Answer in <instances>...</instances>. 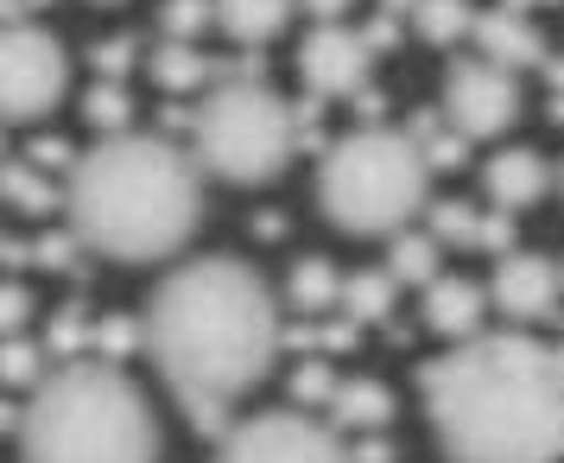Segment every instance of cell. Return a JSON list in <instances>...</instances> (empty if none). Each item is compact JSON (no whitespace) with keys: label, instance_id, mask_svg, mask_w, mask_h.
Masks as SVG:
<instances>
[{"label":"cell","instance_id":"obj_1","mask_svg":"<svg viewBox=\"0 0 564 463\" xmlns=\"http://www.w3.org/2000/svg\"><path fill=\"white\" fill-rule=\"evenodd\" d=\"M147 356L204 438L229 432V400L280 356V305L254 267L229 255L184 260L147 299Z\"/></svg>","mask_w":564,"mask_h":463},{"label":"cell","instance_id":"obj_2","mask_svg":"<svg viewBox=\"0 0 564 463\" xmlns=\"http://www.w3.org/2000/svg\"><path fill=\"white\" fill-rule=\"evenodd\" d=\"M432 432L451 463H558L564 457V343L476 331L419 368Z\"/></svg>","mask_w":564,"mask_h":463},{"label":"cell","instance_id":"obj_3","mask_svg":"<svg viewBox=\"0 0 564 463\" xmlns=\"http://www.w3.org/2000/svg\"><path fill=\"white\" fill-rule=\"evenodd\" d=\"M64 209L83 248L108 260H159L191 241L204 216V179L197 159L159 133H102V147L70 165Z\"/></svg>","mask_w":564,"mask_h":463},{"label":"cell","instance_id":"obj_4","mask_svg":"<svg viewBox=\"0 0 564 463\" xmlns=\"http://www.w3.org/2000/svg\"><path fill=\"white\" fill-rule=\"evenodd\" d=\"M26 463H159V426L121 362H64L20 407Z\"/></svg>","mask_w":564,"mask_h":463},{"label":"cell","instance_id":"obj_5","mask_svg":"<svg viewBox=\"0 0 564 463\" xmlns=\"http://www.w3.org/2000/svg\"><path fill=\"white\" fill-rule=\"evenodd\" d=\"M425 159L400 128H356L324 147L317 165V204L349 235H393L425 209Z\"/></svg>","mask_w":564,"mask_h":463},{"label":"cell","instance_id":"obj_6","mask_svg":"<svg viewBox=\"0 0 564 463\" xmlns=\"http://www.w3.org/2000/svg\"><path fill=\"white\" fill-rule=\"evenodd\" d=\"M191 153L223 184L280 179L299 140H292V103L273 96L260 77H229L209 89V103L191 115Z\"/></svg>","mask_w":564,"mask_h":463},{"label":"cell","instance_id":"obj_7","mask_svg":"<svg viewBox=\"0 0 564 463\" xmlns=\"http://www.w3.org/2000/svg\"><path fill=\"white\" fill-rule=\"evenodd\" d=\"M70 83V57L45 26H0V121H39L52 115Z\"/></svg>","mask_w":564,"mask_h":463},{"label":"cell","instance_id":"obj_8","mask_svg":"<svg viewBox=\"0 0 564 463\" xmlns=\"http://www.w3.org/2000/svg\"><path fill=\"white\" fill-rule=\"evenodd\" d=\"M216 463H349V451L336 444L330 426H317L305 412H260L223 432Z\"/></svg>","mask_w":564,"mask_h":463},{"label":"cell","instance_id":"obj_9","mask_svg":"<svg viewBox=\"0 0 564 463\" xmlns=\"http://www.w3.org/2000/svg\"><path fill=\"white\" fill-rule=\"evenodd\" d=\"M513 115H520V83H513V71L488 64V57L451 64V77H444V121L463 140H495V133L513 128Z\"/></svg>","mask_w":564,"mask_h":463},{"label":"cell","instance_id":"obj_10","mask_svg":"<svg viewBox=\"0 0 564 463\" xmlns=\"http://www.w3.org/2000/svg\"><path fill=\"white\" fill-rule=\"evenodd\" d=\"M564 280L558 267L545 255H520V248H508V255H495V280H488V305L501 311L508 324H520V331H533V324H558L564 317Z\"/></svg>","mask_w":564,"mask_h":463},{"label":"cell","instance_id":"obj_11","mask_svg":"<svg viewBox=\"0 0 564 463\" xmlns=\"http://www.w3.org/2000/svg\"><path fill=\"white\" fill-rule=\"evenodd\" d=\"M368 64H375V52L343 20H317L305 52H299V71H305L311 96H356L361 83H368Z\"/></svg>","mask_w":564,"mask_h":463},{"label":"cell","instance_id":"obj_12","mask_svg":"<svg viewBox=\"0 0 564 463\" xmlns=\"http://www.w3.org/2000/svg\"><path fill=\"white\" fill-rule=\"evenodd\" d=\"M469 39H476V52H482L488 64H501V71H545V57H552L545 32H539L527 13H508V7L476 13Z\"/></svg>","mask_w":564,"mask_h":463},{"label":"cell","instance_id":"obj_13","mask_svg":"<svg viewBox=\"0 0 564 463\" xmlns=\"http://www.w3.org/2000/svg\"><path fill=\"white\" fill-rule=\"evenodd\" d=\"M482 184H488V204H495V209H513V216H520L527 204H539V197H545L552 172H545V159H539L533 147H508V153L488 159Z\"/></svg>","mask_w":564,"mask_h":463},{"label":"cell","instance_id":"obj_14","mask_svg":"<svg viewBox=\"0 0 564 463\" xmlns=\"http://www.w3.org/2000/svg\"><path fill=\"white\" fill-rule=\"evenodd\" d=\"M482 311H488V292L476 280L437 273V280L425 286V324H432L437 336H451V343H463V336L482 331Z\"/></svg>","mask_w":564,"mask_h":463},{"label":"cell","instance_id":"obj_15","mask_svg":"<svg viewBox=\"0 0 564 463\" xmlns=\"http://www.w3.org/2000/svg\"><path fill=\"white\" fill-rule=\"evenodd\" d=\"M299 0H216V26L229 32L235 45H267L280 39Z\"/></svg>","mask_w":564,"mask_h":463},{"label":"cell","instance_id":"obj_16","mask_svg":"<svg viewBox=\"0 0 564 463\" xmlns=\"http://www.w3.org/2000/svg\"><path fill=\"white\" fill-rule=\"evenodd\" d=\"M387 419H393V394L381 381H336V394H330L336 432H381Z\"/></svg>","mask_w":564,"mask_h":463},{"label":"cell","instance_id":"obj_17","mask_svg":"<svg viewBox=\"0 0 564 463\" xmlns=\"http://www.w3.org/2000/svg\"><path fill=\"white\" fill-rule=\"evenodd\" d=\"M209 77H229L223 64H209L191 39H165L153 52V83L159 89H172V96H191V89H204Z\"/></svg>","mask_w":564,"mask_h":463},{"label":"cell","instance_id":"obj_18","mask_svg":"<svg viewBox=\"0 0 564 463\" xmlns=\"http://www.w3.org/2000/svg\"><path fill=\"white\" fill-rule=\"evenodd\" d=\"M387 273L400 286H432L444 273V248L425 229H393L387 235Z\"/></svg>","mask_w":564,"mask_h":463},{"label":"cell","instance_id":"obj_19","mask_svg":"<svg viewBox=\"0 0 564 463\" xmlns=\"http://www.w3.org/2000/svg\"><path fill=\"white\" fill-rule=\"evenodd\" d=\"M0 204L26 209V216H52L64 197H57L52 172H39L32 159H0Z\"/></svg>","mask_w":564,"mask_h":463},{"label":"cell","instance_id":"obj_20","mask_svg":"<svg viewBox=\"0 0 564 463\" xmlns=\"http://www.w3.org/2000/svg\"><path fill=\"white\" fill-rule=\"evenodd\" d=\"M406 20L425 45H463L469 26H476V7H469V0H412Z\"/></svg>","mask_w":564,"mask_h":463},{"label":"cell","instance_id":"obj_21","mask_svg":"<svg viewBox=\"0 0 564 463\" xmlns=\"http://www.w3.org/2000/svg\"><path fill=\"white\" fill-rule=\"evenodd\" d=\"M393 286H400L393 273H349L336 311H343L349 324H387V317H393Z\"/></svg>","mask_w":564,"mask_h":463},{"label":"cell","instance_id":"obj_22","mask_svg":"<svg viewBox=\"0 0 564 463\" xmlns=\"http://www.w3.org/2000/svg\"><path fill=\"white\" fill-rule=\"evenodd\" d=\"M336 299H343V273L330 260H299L292 267V286H285V305L292 311L317 317V311H336Z\"/></svg>","mask_w":564,"mask_h":463},{"label":"cell","instance_id":"obj_23","mask_svg":"<svg viewBox=\"0 0 564 463\" xmlns=\"http://www.w3.org/2000/svg\"><path fill=\"white\" fill-rule=\"evenodd\" d=\"M476 209L463 204V197H425V235H432L437 248H476Z\"/></svg>","mask_w":564,"mask_h":463},{"label":"cell","instance_id":"obj_24","mask_svg":"<svg viewBox=\"0 0 564 463\" xmlns=\"http://www.w3.org/2000/svg\"><path fill=\"white\" fill-rule=\"evenodd\" d=\"M83 121L102 128V133H128V121H133L128 89H121V83H96V89L83 96Z\"/></svg>","mask_w":564,"mask_h":463},{"label":"cell","instance_id":"obj_25","mask_svg":"<svg viewBox=\"0 0 564 463\" xmlns=\"http://www.w3.org/2000/svg\"><path fill=\"white\" fill-rule=\"evenodd\" d=\"M89 331H96V324H89V311L64 305L52 317V331H45V349H52V356H64V362H77V356H89Z\"/></svg>","mask_w":564,"mask_h":463},{"label":"cell","instance_id":"obj_26","mask_svg":"<svg viewBox=\"0 0 564 463\" xmlns=\"http://www.w3.org/2000/svg\"><path fill=\"white\" fill-rule=\"evenodd\" d=\"M140 343H147V324H133V317H96V331H89V349L102 362H128Z\"/></svg>","mask_w":564,"mask_h":463},{"label":"cell","instance_id":"obj_27","mask_svg":"<svg viewBox=\"0 0 564 463\" xmlns=\"http://www.w3.org/2000/svg\"><path fill=\"white\" fill-rule=\"evenodd\" d=\"M45 381V356L26 336H0V387H39Z\"/></svg>","mask_w":564,"mask_h":463},{"label":"cell","instance_id":"obj_28","mask_svg":"<svg viewBox=\"0 0 564 463\" xmlns=\"http://www.w3.org/2000/svg\"><path fill=\"white\" fill-rule=\"evenodd\" d=\"M209 20H216V0H165L159 7V32L165 39H197Z\"/></svg>","mask_w":564,"mask_h":463},{"label":"cell","instance_id":"obj_29","mask_svg":"<svg viewBox=\"0 0 564 463\" xmlns=\"http://www.w3.org/2000/svg\"><path fill=\"white\" fill-rule=\"evenodd\" d=\"M32 267H45V273H83L77 229L70 235H39V241H32Z\"/></svg>","mask_w":564,"mask_h":463},{"label":"cell","instance_id":"obj_30","mask_svg":"<svg viewBox=\"0 0 564 463\" xmlns=\"http://www.w3.org/2000/svg\"><path fill=\"white\" fill-rule=\"evenodd\" d=\"M330 394H336L330 362H324V356H305V368L292 375V400H299V407H330Z\"/></svg>","mask_w":564,"mask_h":463},{"label":"cell","instance_id":"obj_31","mask_svg":"<svg viewBox=\"0 0 564 463\" xmlns=\"http://www.w3.org/2000/svg\"><path fill=\"white\" fill-rule=\"evenodd\" d=\"M133 52H140L133 39H102V45L89 52V64H96V77H102V83H121L133 71Z\"/></svg>","mask_w":564,"mask_h":463},{"label":"cell","instance_id":"obj_32","mask_svg":"<svg viewBox=\"0 0 564 463\" xmlns=\"http://www.w3.org/2000/svg\"><path fill=\"white\" fill-rule=\"evenodd\" d=\"M26 159L32 165H39V172H70V165H77V147H70V140H64V133H39V140H32L26 147Z\"/></svg>","mask_w":564,"mask_h":463},{"label":"cell","instance_id":"obj_33","mask_svg":"<svg viewBox=\"0 0 564 463\" xmlns=\"http://www.w3.org/2000/svg\"><path fill=\"white\" fill-rule=\"evenodd\" d=\"M476 248H482V255H508L513 248V209H488L482 223H476Z\"/></svg>","mask_w":564,"mask_h":463},{"label":"cell","instance_id":"obj_34","mask_svg":"<svg viewBox=\"0 0 564 463\" xmlns=\"http://www.w3.org/2000/svg\"><path fill=\"white\" fill-rule=\"evenodd\" d=\"M32 317V292L20 280H0V336H13Z\"/></svg>","mask_w":564,"mask_h":463},{"label":"cell","instance_id":"obj_35","mask_svg":"<svg viewBox=\"0 0 564 463\" xmlns=\"http://www.w3.org/2000/svg\"><path fill=\"white\" fill-rule=\"evenodd\" d=\"M361 45H368L375 57H381V52H393V45H400V20H393V13H381V20H368V26H361Z\"/></svg>","mask_w":564,"mask_h":463},{"label":"cell","instance_id":"obj_36","mask_svg":"<svg viewBox=\"0 0 564 463\" xmlns=\"http://www.w3.org/2000/svg\"><path fill=\"white\" fill-rule=\"evenodd\" d=\"M349 463H393V444H387L381 432H356V451H349Z\"/></svg>","mask_w":564,"mask_h":463},{"label":"cell","instance_id":"obj_37","mask_svg":"<svg viewBox=\"0 0 564 463\" xmlns=\"http://www.w3.org/2000/svg\"><path fill=\"white\" fill-rule=\"evenodd\" d=\"M0 267H32V241H0Z\"/></svg>","mask_w":564,"mask_h":463},{"label":"cell","instance_id":"obj_38","mask_svg":"<svg viewBox=\"0 0 564 463\" xmlns=\"http://www.w3.org/2000/svg\"><path fill=\"white\" fill-rule=\"evenodd\" d=\"M299 7H311L317 20H343V13H349V0H299Z\"/></svg>","mask_w":564,"mask_h":463},{"label":"cell","instance_id":"obj_39","mask_svg":"<svg viewBox=\"0 0 564 463\" xmlns=\"http://www.w3.org/2000/svg\"><path fill=\"white\" fill-rule=\"evenodd\" d=\"M26 20V0H0V26H20Z\"/></svg>","mask_w":564,"mask_h":463},{"label":"cell","instance_id":"obj_40","mask_svg":"<svg viewBox=\"0 0 564 463\" xmlns=\"http://www.w3.org/2000/svg\"><path fill=\"white\" fill-rule=\"evenodd\" d=\"M13 426H20V407H7V400H0V432H13Z\"/></svg>","mask_w":564,"mask_h":463},{"label":"cell","instance_id":"obj_41","mask_svg":"<svg viewBox=\"0 0 564 463\" xmlns=\"http://www.w3.org/2000/svg\"><path fill=\"white\" fill-rule=\"evenodd\" d=\"M381 13H393V20H406V13H412V0H381Z\"/></svg>","mask_w":564,"mask_h":463},{"label":"cell","instance_id":"obj_42","mask_svg":"<svg viewBox=\"0 0 564 463\" xmlns=\"http://www.w3.org/2000/svg\"><path fill=\"white\" fill-rule=\"evenodd\" d=\"M545 115H552V128H564V89L552 96V108H545Z\"/></svg>","mask_w":564,"mask_h":463},{"label":"cell","instance_id":"obj_43","mask_svg":"<svg viewBox=\"0 0 564 463\" xmlns=\"http://www.w3.org/2000/svg\"><path fill=\"white\" fill-rule=\"evenodd\" d=\"M501 7H508V13H527V7H539V0H501Z\"/></svg>","mask_w":564,"mask_h":463},{"label":"cell","instance_id":"obj_44","mask_svg":"<svg viewBox=\"0 0 564 463\" xmlns=\"http://www.w3.org/2000/svg\"><path fill=\"white\" fill-rule=\"evenodd\" d=\"M0 153H7V121H0Z\"/></svg>","mask_w":564,"mask_h":463},{"label":"cell","instance_id":"obj_45","mask_svg":"<svg viewBox=\"0 0 564 463\" xmlns=\"http://www.w3.org/2000/svg\"><path fill=\"white\" fill-rule=\"evenodd\" d=\"M26 7H45V0H26Z\"/></svg>","mask_w":564,"mask_h":463},{"label":"cell","instance_id":"obj_46","mask_svg":"<svg viewBox=\"0 0 564 463\" xmlns=\"http://www.w3.org/2000/svg\"><path fill=\"white\" fill-rule=\"evenodd\" d=\"M558 191H564V172H558Z\"/></svg>","mask_w":564,"mask_h":463},{"label":"cell","instance_id":"obj_47","mask_svg":"<svg viewBox=\"0 0 564 463\" xmlns=\"http://www.w3.org/2000/svg\"><path fill=\"white\" fill-rule=\"evenodd\" d=\"M558 280H564V267H558Z\"/></svg>","mask_w":564,"mask_h":463}]
</instances>
